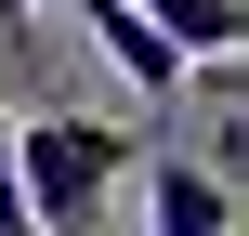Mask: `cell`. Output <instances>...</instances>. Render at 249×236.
<instances>
[{
  "label": "cell",
  "instance_id": "7a4b0ae2",
  "mask_svg": "<svg viewBox=\"0 0 249 236\" xmlns=\"http://www.w3.org/2000/svg\"><path fill=\"white\" fill-rule=\"evenodd\" d=\"M53 13H79V26H92V39H105V53L131 66V92H158V105L184 92V53H171V39H158V26L131 13V0H53Z\"/></svg>",
  "mask_w": 249,
  "mask_h": 236
},
{
  "label": "cell",
  "instance_id": "277c9868",
  "mask_svg": "<svg viewBox=\"0 0 249 236\" xmlns=\"http://www.w3.org/2000/svg\"><path fill=\"white\" fill-rule=\"evenodd\" d=\"M0 13H26V0H0Z\"/></svg>",
  "mask_w": 249,
  "mask_h": 236
},
{
  "label": "cell",
  "instance_id": "3957f363",
  "mask_svg": "<svg viewBox=\"0 0 249 236\" xmlns=\"http://www.w3.org/2000/svg\"><path fill=\"white\" fill-rule=\"evenodd\" d=\"M144 210H158V236H236V184H223V171H184V158H171V171L144 184Z\"/></svg>",
  "mask_w": 249,
  "mask_h": 236
},
{
  "label": "cell",
  "instance_id": "6da1fadb",
  "mask_svg": "<svg viewBox=\"0 0 249 236\" xmlns=\"http://www.w3.org/2000/svg\"><path fill=\"white\" fill-rule=\"evenodd\" d=\"M131 171V131L118 118H13V197H26V236H105V197Z\"/></svg>",
  "mask_w": 249,
  "mask_h": 236
}]
</instances>
